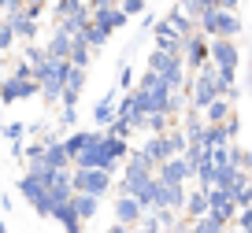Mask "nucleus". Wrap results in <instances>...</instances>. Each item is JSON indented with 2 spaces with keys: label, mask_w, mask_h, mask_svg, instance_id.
<instances>
[{
  "label": "nucleus",
  "mask_w": 252,
  "mask_h": 233,
  "mask_svg": "<svg viewBox=\"0 0 252 233\" xmlns=\"http://www.w3.org/2000/svg\"><path fill=\"white\" fill-rule=\"evenodd\" d=\"M145 70L159 74V82H163V86L171 89V93H182V89H186L189 70H186V63H182V56H174V52L152 48V52H149V63H145Z\"/></svg>",
  "instance_id": "obj_1"
},
{
  "label": "nucleus",
  "mask_w": 252,
  "mask_h": 233,
  "mask_svg": "<svg viewBox=\"0 0 252 233\" xmlns=\"http://www.w3.org/2000/svg\"><path fill=\"white\" fill-rule=\"evenodd\" d=\"M219 96V86H215V67L212 63H204L200 70H193V74L186 78V100L193 111H204L208 104Z\"/></svg>",
  "instance_id": "obj_2"
},
{
  "label": "nucleus",
  "mask_w": 252,
  "mask_h": 233,
  "mask_svg": "<svg viewBox=\"0 0 252 233\" xmlns=\"http://www.w3.org/2000/svg\"><path fill=\"white\" fill-rule=\"evenodd\" d=\"M67 67L71 63H63V59H45L41 67H33V82H37V93L45 96V104H60Z\"/></svg>",
  "instance_id": "obj_3"
},
{
  "label": "nucleus",
  "mask_w": 252,
  "mask_h": 233,
  "mask_svg": "<svg viewBox=\"0 0 252 233\" xmlns=\"http://www.w3.org/2000/svg\"><path fill=\"white\" fill-rule=\"evenodd\" d=\"M197 30L204 33L208 41L212 37H230L234 41L237 33H241V15H237V11H222V8H208L204 15L197 19Z\"/></svg>",
  "instance_id": "obj_4"
},
{
  "label": "nucleus",
  "mask_w": 252,
  "mask_h": 233,
  "mask_svg": "<svg viewBox=\"0 0 252 233\" xmlns=\"http://www.w3.org/2000/svg\"><path fill=\"white\" fill-rule=\"evenodd\" d=\"M208 63H212L215 70L237 74V67H241V48H237V41H230V37H212V41H208Z\"/></svg>",
  "instance_id": "obj_5"
},
{
  "label": "nucleus",
  "mask_w": 252,
  "mask_h": 233,
  "mask_svg": "<svg viewBox=\"0 0 252 233\" xmlns=\"http://www.w3.org/2000/svg\"><path fill=\"white\" fill-rule=\"evenodd\" d=\"M111 189V174L108 171H71V193H82V196H108Z\"/></svg>",
  "instance_id": "obj_6"
},
{
  "label": "nucleus",
  "mask_w": 252,
  "mask_h": 233,
  "mask_svg": "<svg viewBox=\"0 0 252 233\" xmlns=\"http://www.w3.org/2000/svg\"><path fill=\"white\" fill-rule=\"evenodd\" d=\"M37 167H48V171H71V155H67V148H63V137H48L41 141V152L37 159H33Z\"/></svg>",
  "instance_id": "obj_7"
},
{
  "label": "nucleus",
  "mask_w": 252,
  "mask_h": 233,
  "mask_svg": "<svg viewBox=\"0 0 252 233\" xmlns=\"http://www.w3.org/2000/svg\"><path fill=\"white\" fill-rule=\"evenodd\" d=\"M182 63H186V70L193 74V70H200L208 63V37L200 30H193L189 37H182Z\"/></svg>",
  "instance_id": "obj_8"
},
{
  "label": "nucleus",
  "mask_w": 252,
  "mask_h": 233,
  "mask_svg": "<svg viewBox=\"0 0 252 233\" xmlns=\"http://www.w3.org/2000/svg\"><path fill=\"white\" fill-rule=\"evenodd\" d=\"M111 211H115V222H119V226H126V230H134V226L145 218L141 204H137L134 196H126V193H119L115 200H111Z\"/></svg>",
  "instance_id": "obj_9"
},
{
  "label": "nucleus",
  "mask_w": 252,
  "mask_h": 233,
  "mask_svg": "<svg viewBox=\"0 0 252 233\" xmlns=\"http://www.w3.org/2000/svg\"><path fill=\"white\" fill-rule=\"evenodd\" d=\"M156 181H163V185H189V181H193V174H189L186 159H182V155H174V159H163V163L156 167Z\"/></svg>",
  "instance_id": "obj_10"
},
{
  "label": "nucleus",
  "mask_w": 252,
  "mask_h": 233,
  "mask_svg": "<svg viewBox=\"0 0 252 233\" xmlns=\"http://www.w3.org/2000/svg\"><path fill=\"white\" fill-rule=\"evenodd\" d=\"M26 96H37V82L33 78H4L0 82V100L4 104H15V100H26Z\"/></svg>",
  "instance_id": "obj_11"
},
{
  "label": "nucleus",
  "mask_w": 252,
  "mask_h": 233,
  "mask_svg": "<svg viewBox=\"0 0 252 233\" xmlns=\"http://www.w3.org/2000/svg\"><path fill=\"white\" fill-rule=\"evenodd\" d=\"M234 115H237V111H234V100H230V96H215V100L200 111V118H204L208 126H222L226 118H234Z\"/></svg>",
  "instance_id": "obj_12"
},
{
  "label": "nucleus",
  "mask_w": 252,
  "mask_h": 233,
  "mask_svg": "<svg viewBox=\"0 0 252 233\" xmlns=\"http://www.w3.org/2000/svg\"><path fill=\"white\" fill-rule=\"evenodd\" d=\"M89 19H93V23L100 26L104 33H115V30H123V26L130 23V19H126L119 8H100V11H89Z\"/></svg>",
  "instance_id": "obj_13"
},
{
  "label": "nucleus",
  "mask_w": 252,
  "mask_h": 233,
  "mask_svg": "<svg viewBox=\"0 0 252 233\" xmlns=\"http://www.w3.org/2000/svg\"><path fill=\"white\" fill-rule=\"evenodd\" d=\"M0 19H8V23H11L15 41H26V45H30V41L37 37V19H30L26 11H19V15H0Z\"/></svg>",
  "instance_id": "obj_14"
},
{
  "label": "nucleus",
  "mask_w": 252,
  "mask_h": 233,
  "mask_svg": "<svg viewBox=\"0 0 252 233\" xmlns=\"http://www.w3.org/2000/svg\"><path fill=\"white\" fill-rule=\"evenodd\" d=\"M119 118V104H115V96H100L96 100V108H93V122H96V130H108L111 122Z\"/></svg>",
  "instance_id": "obj_15"
},
{
  "label": "nucleus",
  "mask_w": 252,
  "mask_h": 233,
  "mask_svg": "<svg viewBox=\"0 0 252 233\" xmlns=\"http://www.w3.org/2000/svg\"><path fill=\"white\" fill-rule=\"evenodd\" d=\"M41 48H45L48 59H63V63H67V56H71V37H67L63 30H52V33H48V41H45Z\"/></svg>",
  "instance_id": "obj_16"
},
{
  "label": "nucleus",
  "mask_w": 252,
  "mask_h": 233,
  "mask_svg": "<svg viewBox=\"0 0 252 233\" xmlns=\"http://www.w3.org/2000/svg\"><path fill=\"white\" fill-rule=\"evenodd\" d=\"M152 30H156V48H163V52H174V56H182V37L171 30V26L159 19V23H152Z\"/></svg>",
  "instance_id": "obj_17"
},
{
  "label": "nucleus",
  "mask_w": 252,
  "mask_h": 233,
  "mask_svg": "<svg viewBox=\"0 0 252 233\" xmlns=\"http://www.w3.org/2000/svg\"><path fill=\"white\" fill-rule=\"evenodd\" d=\"M93 141H96V130H74L71 137H63V148H67V155H71V163H74V155H82Z\"/></svg>",
  "instance_id": "obj_18"
},
{
  "label": "nucleus",
  "mask_w": 252,
  "mask_h": 233,
  "mask_svg": "<svg viewBox=\"0 0 252 233\" xmlns=\"http://www.w3.org/2000/svg\"><path fill=\"white\" fill-rule=\"evenodd\" d=\"M163 23H167V26H171V30H174V33H178V37H189V33L197 30V23H193V19H189V15H186V11H182V8H178V4H174V8H171V11H167V15H163Z\"/></svg>",
  "instance_id": "obj_19"
},
{
  "label": "nucleus",
  "mask_w": 252,
  "mask_h": 233,
  "mask_svg": "<svg viewBox=\"0 0 252 233\" xmlns=\"http://www.w3.org/2000/svg\"><path fill=\"white\" fill-rule=\"evenodd\" d=\"M96 207H100V200H96V196H82V193H71V211L78 215V222H82V226H86L89 218L96 215Z\"/></svg>",
  "instance_id": "obj_20"
},
{
  "label": "nucleus",
  "mask_w": 252,
  "mask_h": 233,
  "mask_svg": "<svg viewBox=\"0 0 252 233\" xmlns=\"http://www.w3.org/2000/svg\"><path fill=\"white\" fill-rule=\"evenodd\" d=\"M182 211H186L189 222L200 218V215H208V193H204V189H189V193H186V207H182Z\"/></svg>",
  "instance_id": "obj_21"
},
{
  "label": "nucleus",
  "mask_w": 252,
  "mask_h": 233,
  "mask_svg": "<svg viewBox=\"0 0 252 233\" xmlns=\"http://www.w3.org/2000/svg\"><path fill=\"white\" fill-rule=\"evenodd\" d=\"M86 0H52V23H63L71 15H86Z\"/></svg>",
  "instance_id": "obj_22"
},
{
  "label": "nucleus",
  "mask_w": 252,
  "mask_h": 233,
  "mask_svg": "<svg viewBox=\"0 0 252 233\" xmlns=\"http://www.w3.org/2000/svg\"><path fill=\"white\" fill-rule=\"evenodd\" d=\"M89 59H93V48H89L82 37H71V56H67V63H71V67H82V70H86V67H89Z\"/></svg>",
  "instance_id": "obj_23"
},
{
  "label": "nucleus",
  "mask_w": 252,
  "mask_h": 233,
  "mask_svg": "<svg viewBox=\"0 0 252 233\" xmlns=\"http://www.w3.org/2000/svg\"><path fill=\"white\" fill-rule=\"evenodd\" d=\"M78 37H82V41H86V45H89V48L96 52V48H104V45H108V37H111V33H104L100 26H96L93 19H89V23L82 26V33H78Z\"/></svg>",
  "instance_id": "obj_24"
},
{
  "label": "nucleus",
  "mask_w": 252,
  "mask_h": 233,
  "mask_svg": "<svg viewBox=\"0 0 252 233\" xmlns=\"http://www.w3.org/2000/svg\"><path fill=\"white\" fill-rule=\"evenodd\" d=\"M189 233H226V226H222L219 218H212V215H200V218H193Z\"/></svg>",
  "instance_id": "obj_25"
},
{
  "label": "nucleus",
  "mask_w": 252,
  "mask_h": 233,
  "mask_svg": "<svg viewBox=\"0 0 252 233\" xmlns=\"http://www.w3.org/2000/svg\"><path fill=\"white\" fill-rule=\"evenodd\" d=\"M23 59L30 63V67H41V63H45L48 56H45V48H41V45H33V41H30V45L23 48Z\"/></svg>",
  "instance_id": "obj_26"
},
{
  "label": "nucleus",
  "mask_w": 252,
  "mask_h": 233,
  "mask_svg": "<svg viewBox=\"0 0 252 233\" xmlns=\"http://www.w3.org/2000/svg\"><path fill=\"white\" fill-rule=\"evenodd\" d=\"M11 45H15V30H11V23H8V19H0V56L8 52Z\"/></svg>",
  "instance_id": "obj_27"
},
{
  "label": "nucleus",
  "mask_w": 252,
  "mask_h": 233,
  "mask_svg": "<svg viewBox=\"0 0 252 233\" xmlns=\"http://www.w3.org/2000/svg\"><path fill=\"white\" fill-rule=\"evenodd\" d=\"M119 11L126 19H137V15H145V0H119Z\"/></svg>",
  "instance_id": "obj_28"
},
{
  "label": "nucleus",
  "mask_w": 252,
  "mask_h": 233,
  "mask_svg": "<svg viewBox=\"0 0 252 233\" xmlns=\"http://www.w3.org/2000/svg\"><path fill=\"white\" fill-rule=\"evenodd\" d=\"M130 233H163V230H159V226L152 222L149 215H145V218H141V222H137V226H134V230H130Z\"/></svg>",
  "instance_id": "obj_29"
},
{
  "label": "nucleus",
  "mask_w": 252,
  "mask_h": 233,
  "mask_svg": "<svg viewBox=\"0 0 252 233\" xmlns=\"http://www.w3.org/2000/svg\"><path fill=\"white\" fill-rule=\"evenodd\" d=\"M130 86H134V70L123 67V70H119V89H130Z\"/></svg>",
  "instance_id": "obj_30"
},
{
  "label": "nucleus",
  "mask_w": 252,
  "mask_h": 233,
  "mask_svg": "<svg viewBox=\"0 0 252 233\" xmlns=\"http://www.w3.org/2000/svg\"><path fill=\"white\" fill-rule=\"evenodd\" d=\"M212 8H222V11H237V0H212Z\"/></svg>",
  "instance_id": "obj_31"
},
{
  "label": "nucleus",
  "mask_w": 252,
  "mask_h": 233,
  "mask_svg": "<svg viewBox=\"0 0 252 233\" xmlns=\"http://www.w3.org/2000/svg\"><path fill=\"white\" fill-rule=\"evenodd\" d=\"M111 233H130V230H126V226H119V222H115V230H111Z\"/></svg>",
  "instance_id": "obj_32"
},
{
  "label": "nucleus",
  "mask_w": 252,
  "mask_h": 233,
  "mask_svg": "<svg viewBox=\"0 0 252 233\" xmlns=\"http://www.w3.org/2000/svg\"><path fill=\"white\" fill-rule=\"evenodd\" d=\"M241 233H252V222H241Z\"/></svg>",
  "instance_id": "obj_33"
}]
</instances>
